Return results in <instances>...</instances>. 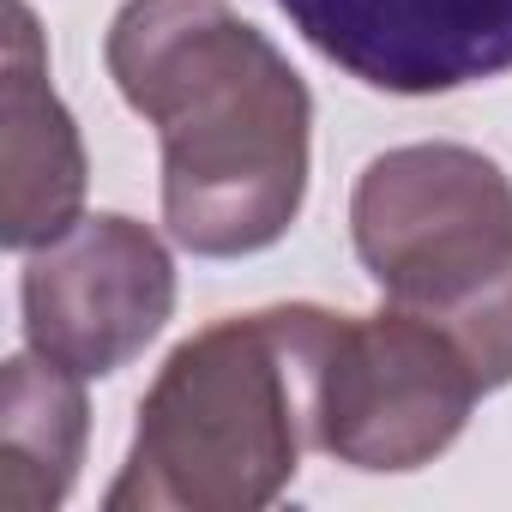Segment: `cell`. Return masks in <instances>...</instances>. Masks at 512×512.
I'll use <instances>...</instances> for the list:
<instances>
[{
  "label": "cell",
  "instance_id": "cell-1",
  "mask_svg": "<svg viewBox=\"0 0 512 512\" xmlns=\"http://www.w3.org/2000/svg\"><path fill=\"white\" fill-rule=\"evenodd\" d=\"M121 97L163 133V217L229 260L290 229L308 187V91L223 0H133L109 31Z\"/></svg>",
  "mask_w": 512,
  "mask_h": 512
},
{
  "label": "cell",
  "instance_id": "cell-2",
  "mask_svg": "<svg viewBox=\"0 0 512 512\" xmlns=\"http://www.w3.org/2000/svg\"><path fill=\"white\" fill-rule=\"evenodd\" d=\"M338 314L272 308L187 338L157 374L109 512L266 506L320 422V368Z\"/></svg>",
  "mask_w": 512,
  "mask_h": 512
},
{
  "label": "cell",
  "instance_id": "cell-3",
  "mask_svg": "<svg viewBox=\"0 0 512 512\" xmlns=\"http://www.w3.org/2000/svg\"><path fill=\"white\" fill-rule=\"evenodd\" d=\"M356 253L398 308L428 314L482 386L512 380V187L464 145H410L368 163Z\"/></svg>",
  "mask_w": 512,
  "mask_h": 512
},
{
  "label": "cell",
  "instance_id": "cell-4",
  "mask_svg": "<svg viewBox=\"0 0 512 512\" xmlns=\"http://www.w3.org/2000/svg\"><path fill=\"white\" fill-rule=\"evenodd\" d=\"M476 392L488 386L470 356L428 314L392 308L338 320L320 368L314 440L356 470H410L452 446Z\"/></svg>",
  "mask_w": 512,
  "mask_h": 512
},
{
  "label": "cell",
  "instance_id": "cell-5",
  "mask_svg": "<svg viewBox=\"0 0 512 512\" xmlns=\"http://www.w3.org/2000/svg\"><path fill=\"white\" fill-rule=\"evenodd\" d=\"M175 272L151 229L133 217H79L43 241L25 266V332L31 350L73 374L127 368L169 320Z\"/></svg>",
  "mask_w": 512,
  "mask_h": 512
},
{
  "label": "cell",
  "instance_id": "cell-6",
  "mask_svg": "<svg viewBox=\"0 0 512 512\" xmlns=\"http://www.w3.org/2000/svg\"><path fill=\"white\" fill-rule=\"evenodd\" d=\"M350 79L392 97L464 91L512 73V0H278Z\"/></svg>",
  "mask_w": 512,
  "mask_h": 512
},
{
  "label": "cell",
  "instance_id": "cell-7",
  "mask_svg": "<svg viewBox=\"0 0 512 512\" xmlns=\"http://www.w3.org/2000/svg\"><path fill=\"white\" fill-rule=\"evenodd\" d=\"M0 175H7V247H43L79 223L85 199V151L73 115L49 91V55L25 0H7V55H0Z\"/></svg>",
  "mask_w": 512,
  "mask_h": 512
},
{
  "label": "cell",
  "instance_id": "cell-8",
  "mask_svg": "<svg viewBox=\"0 0 512 512\" xmlns=\"http://www.w3.org/2000/svg\"><path fill=\"white\" fill-rule=\"evenodd\" d=\"M85 374L31 350L7 362L0 386V506L43 512L73 488L85 446Z\"/></svg>",
  "mask_w": 512,
  "mask_h": 512
}]
</instances>
